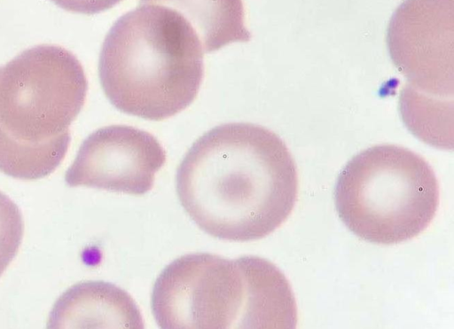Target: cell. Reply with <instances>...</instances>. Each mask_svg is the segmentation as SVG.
<instances>
[{"label":"cell","mask_w":454,"mask_h":329,"mask_svg":"<svg viewBox=\"0 0 454 329\" xmlns=\"http://www.w3.org/2000/svg\"><path fill=\"white\" fill-rule=\"evenodd\" d=\"M87 90L82 64L59 45L31 47L1 66L0 171L21 180L54 172Z\"/></svg>","instance_id":"obj_3"},{"label":"cell","mask_w":454,"mask_h":329,"mask_svg":"<svg viewBox=\"0 0 454 329\" xmlns=\"http://www.w3.org/2000/svg\"><path fill=\"white\" fill-rule=\"evenodd\" d=\"M176 193L192 220L223 240L251 241L289 216L298 191L295 162L285 142L249 122L216 126L185 153Z\"/></svg>","instance_id":"obj_1"},{"label":"cell","mask_w":454,"mask_h":329,"mask_svg":"<svg viewBox=\"0 0 454 329\" xmlns=\"http://www.w3.org/2000/svg\"><path fill=\"white\" fill-rule=\"evenodd\" d=\"M23 233L24 222L20 209L0 191V277L16 256Z\"/></svg>","instance_id":"obj_10"},{"label":"cell","mask_w":454,"mask_h":329,"mask_svg":"<svg viewBox=\"0 0 454 329\" xmlns=\"http://www.w3.org/2000/svg\"><path fill=\"white\" fill-rule=\"evenodd\" d=\"M246 293L245 256L189 254L157 278L152 310L163 329L245 328Z\"/></svg>","instance_id":"obj_6"},{"label":"cell","mask_w":454,"mask_h":329,"mask_svg":"<svg viewBox=\"0 0 454 329\" xmlns=\"http://www.w3.org/2000/svg\"><path fill=\"white\" fill-rule=\"evenodd\" d=\"M203 49L176 11L144 4L120 17L105 37L98 75L118 110L160 121L195 99L204 76Z\"/></svg>","instance_id":"obj_2"},{"label":"cell","mask_w":454,"mask_h":329,"mask_svg":"<svg viewBox=\"0 0 454 329\" xmlns=\"http://www.w3.org/2000/svg\"><path fill=\"white\" fill-rule=\"evenodd\" d=\"M59 7L72 12L96 14L111 9L122 0H51Z\"/></svg>","instance_id":"obj_11"},{"label":"cell","mask_w":454,"mask_h":329,"mask_svg":"<svg viewBox=\"0 0 454 329\" xmlns=\"http://www.w3.org/2000/svg\"><path fill=\"white\" fill-rule=\"evenodd\" d=\"M336 210L348 229L376 244H396L421 233L434 219L439 184L419 154L378 145L355 155L334 190Z\"/></svg>","instance_id":"obj_4"},{"label":"cell","mask_w":454,"mask_h":329,"mask_svg":"<svg viewBox=\"0 0 454 329\" xmlns=\"http://www.w3.org/2000/svg\"><path fill=\"white\" fill-rule=\"evenodd\" d=\"M165 162V150L151 133L110 125L84 139L65 181L71 187L142 195L153 188L155 174Z\"/></svg>","instance_id":"obj_7"},{"label":"cell","mask_w":454,"mask_h":329,"mask_svg":"<svg viewBox=\"0 0 454 329\" xmlns=\"http://www.w3.org/2000/svg\"><path fill=\"white\" fill-rule=\"evenodd\" d=\"M168 7L193 28L207 53L236 42H248L252 35L245 25L242 0H140Z\"/></svg>","instance_id":"obj_9"},{"label":"cell","mask_w":454,"mask_h":329,"mask_svg":"<svg viewBox=\"0 0 454 329\" xmlns=\"http://www.w3.org/2000/svg\"><path fill=\"white\" fill-rule=\"evenodd\" d=\"M387 46L407 79L399 97L406 128L432 131L450 123L453 0H404L389 20Z\"/></svg>","instance_id":"obj_5"},{"label":"cell","mask_w":454,"mask_h":329,"mask_svg":"<svg viewBox=\"0 0 454 329\" xmlns=\"http://www.w3.org/2000/svg\"><path fill=\"white\" fill-rule=\"evenodd\" d=\"M51 328L145 327L141 312L124 290L104 281H86L69 288L56 302Z\"/></svg>","instance_id":"obj_8"}]
</instances>
